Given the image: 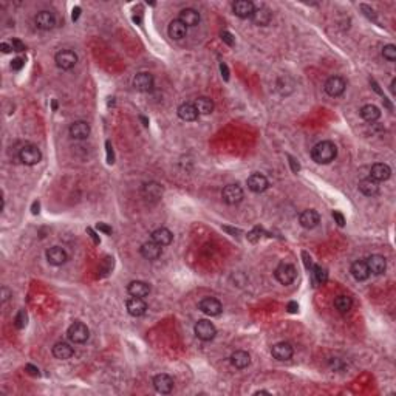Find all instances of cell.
Segmentation results:
<instances>
[{"label":"cell","instance_id":"obj_46","mask_svg":"<svg viewBox=\"0 0 396 396\" xmlns=\"http://www.w3.org/2000/svg\"><path fill=\"white\" fill-rule=\"evenodd\" d=\"M220 71H221V76L225 78V81H228L229 79V70H228V65L226 64H220Z\"/></svg>","mask_w":396,"mask_h":396},{"label":"cell","instance_id":"obj_31","mask_svg":"<svg viewBox=\"0 0 396 396\" xmlns=\"http://www.w3.org/2000/svg\"><path fill=\"white\" fill-rule=\"evenodd\" d=\"M231 364L238 368V370H243L246 368L247 365L251 364V356L250 353H246L244 350H237L231 355Z\"/></svg>","mask_w":396,"mask_h":396},{"label":"cell","instance_id":"obj_53","mask_svg":"<svg viewBox=\"0 0 396 396\" xmlns=\"http://www.w3.org/2000/svg\"><path fill=\"white\" fill-rule=\"evenodd\" d=\"M79 14H81V8H79V7H76V8L73 10V16H71V17H73V20H78Z\"/></svg>","mask_w":396,"mask_h":396},{"label":"cell","instance_id":"obj_6","mask_svg":"<svg viewBox=\"0 0 396 396\" xmlns=\"http://www.w3.org/2000/svg\"><path fill=\"white\" fill-rule=\"evenodd\" d=\"M55 62L61 70H71L78 64V56L74 52H71V49H62V52H59L56 55Z\"/></svg>","mask_w":396,"mask_h":396},{"label":"cell","instance_id":"obj_48","mask_svg":"<svg viewBox=\"0 0 396 396\" xmlns=\"http://www.w3.org/2000/svg\"><path fill=\"white\" fill-rule=\"evenodd\" d=\"M288 160H289V164H291V169H292V172H299V169H301V166H299V163H297L292 157H288Z\"/></svg>","mask_w":396,"mask_h":396},{"label":"cell","instance_id":"obj_16","mask_svg":"<svg viewBox=\"0 0 396 396\" xmlns=\"http://www.w3.org/2000/svg\"><path fill=\"white\" fill-rule=\"evenodd\" d=\"M256 7L253 2H250V0H237V2L232 5V11L237 17L240 19H247V17H251L253 13H254Z\"/></svg>","mask_w":396,"mask_h":396},{"label":"cell","instance_id":"obj_35","mask_svg":"<svg viewBox=\"0 0 396 396\" xmlns=\"http://www.w3.org/2000/svg\"><path fill=\"white\" fill-rule=\"evenodd\" d=\"M361 116L367 122H375L381 118V110L373 104H367L361 109Z\"/></svg>","mask_w":396,"mask_h":396},{"label":"cell","instance_id":"obj_54","mask_svg":"<svg viewBox=\"0 0 396 396\" xmlns=\"http://www.w3.org/2000/svg\"><path fill=\"white\" fill-rule=\"evenodd\" d=\"M304 257H305V265H307V268H311V259L307 256V253H304Z\"/></svg>","mask_w":396,"mask_h":396},{"label":"cell","instance_id":"obj_57","mask_svg":"<svg viewBox=\"0 0 396 396\" xmlns=\"http://www.w3.org/2000/svg\"><path fill=\"white\" fill-rule=\"evenodd\" d=\"M141 121H142V122H144V126H145V127H147V126H148V121H147V119H145V118H144V116H141Z\"/></svg>","mask_w":396,"mask_h":396},{"label":"cell","instance_id":"obj_15","mask_svg":"<svg viewBox=\"0 0 396 396\" xmlns=\"http://www.w3.org/2000/svg\"><path fill=\"white\" fill-rule=\"evenodd\" d=\"M167 33H169V37L173 39V40H181L186 37L187 34V27L178 19H173L170 23H169V27H167Z\"/></svg>","mask_w":396,"mask_h":396},{"label":"cell","instance_id":"obj_41","mask_svg":"<svg viewBox=\"0 0 396 396\" xmlns=\"http://www.w3.org/2000/svg\"><path fill=\"white\" fill-rule=\"evenodd\" d=\"M221 40L225 42L226 45H229V46L234 45V36H232L229 31H223V33H221Z\"/></svg>","mask_w":396,"mask_h":396},{"label":"cell","instance_id":"obj_51","mask_svg":"<svg viewBox=\"0 0 396 396\" xmlns=\"http://www.w3.org/2000/svg\"><path fill=\"white\" fill-rule=\"evenodd\" d=\"M297 310H299V305H297L295 302H289L288 304V311L289 313H297Z\"/></svg>","mask_w":396,"mask_h":396},{"label":"cell","instance_id":"obj_24","mask_svg":"<svg viewBox=\"0 0 396 396\" xmlns=\"http://www.w3.org/2000/svg\"><path fill=\"white\" fill-rule=\"evenodd\" d=\"M142 195L144 198H147L148 202H158L160 198L163 196V187L158 183H145L142 186Z\"/></svg>","mask_w":396,"mask_h":396},{"label":"cell","instance_id":"obj_1","mask_svg":"<svg viewBox=\"0 0 396 396\" xmlns=\"http://www.w3.org/2000/svg\"><path fill=\"white\" fill-rule=\"evenodd\" d=\"M336 155H337V147L331 141L317 142L311 148V158L317 164H328V163H331L336 158Z\"/></svg>","mask_w":396,"mask_h":396},{"label":"cell","instance_id":"obj_37","mask_svg":"<svg viewBox=\"0 0 396 396\" xmlns=\"http://www.w3.org/2000/svg\"><path fill=\"white\" fill-rule=\"evenodd\" d=\"M328 279V272L325 268L322 266H314L313 268V282L316 285H324Z\"/></svg>","mask_w":396,"mask_h":396},{"label":"cell","instance_id":"obj_28","mask_svg":"<svg viewBox=\"0 0 396 396\" xmlns=\"http://www.w3.org/2000/svg\"><path fill=\"white\" fill-rule=\"evenodd\" d=\"M352 276L358 280V282H364L370 277V269L367 266V262L364 260H356L352 265Z\"/></svg>","mask_w":396,"mask_h":396},{"label":"cell","instance_id":"obj_13","mask_svg":"<svg viewBox=\"0 0 396 396\" xmlns=\"http://www.w3.org/2000/svg\"><path fill=\"white\" fill-rule=\"evenodd\" d=\"M133 87L138 91H151L154 88V76L151 73H138L133 78Z\"/></svg>","mask_w":396,"mask_h":396},{"label":"cell","instance_id":"obj_44","mask_svg":"<svg viewBox=\"0 0 396 396\" xmlns=\"http://www.w3.org/2000/svg\"><path fill=\"white\" fill-rule=\"evenodd\" d=\"M25 370H27L31 376H39V375H40V373H39V368L34 367V365H31V364H27V365H25Z\"/></svg>","mask_w":396,"mask_h":396},{"label":"cell","instance_id":"obj_39","mask_svg":"<svg viewBox=\"0 0 396 396\" xmlns=\"http://www.w3.org/2000/svg\"><path fill=\"white\" fill-rule=\"evenodd\" d=\"M27 320H28V317H27V311H25V310H20V311L17 313L16 319H14V325H16L19 330H22V328H25V325H27Z\"/></svg>","mask_w":396,"mask_h":396},{"label":"cell","instance_id":"obj_23","mask_svg":"<svg viewBox=\"0 0 396 396\" xmlns=\"http://www.w3.org/2000/svg\"><path fill=\"white\" fill-rule=\"evenodd\" d=\"M367 266H368V269H370V274H376V276H379V274H382V272H385L387 260H385V257L376 254V256L368 257V260H367Z\"/></svg>","mask_w":396,"mask_h":396},{"label":"cell","instance_id":"obj_29","mask_svg":"<svg viewBox=\"0 0 396 396\" xmlns=\"http://www.w3.org/2000/svg\"><path fill=\"white\" fill-rule=\"evenodd\" d=\"M151 240L155 241V243L160 244V246H167V244L172 243L173 235H172V232H170L167 228H158V229H155V231L151 234Z\"/></svg>","mask_w":396,"mask_h":396},{"label":"cell","instance_id":"obj_26","mask_svg":"<svg viewBox=\"0 0 396 396\" xmlns=\"http://www.w3.org/2000/svg\"><path fill=\"white\" fill-rule=\"evenodd\" d=\"M251 19H253V22H254L256 25H259V27H266V25H268V23L271 22V19H272V14H271V11H269L265 5H260V7H257V8L254 10Z\"/></svg>","mask_w":396,"mask_h":396},{"label":"cell","instance_id":"obj_49","mask_svg":"<svg viewBox=\"0 0 396 396\" xmlns=\"http://www.w3.org/2000/svg\"><path fill=\"white\" fill-rule=\"evenodd\" d=\"M10 295H11V291L4 286V288H2V302H7V301L10 299Z\"/></svg>","mask_w":396,"mask_h":396},{"label":"cell","instance_id":"obj_17","mask_svg":"<svg viewBox=\"0 0 396 396\" xmlns=\"http://www.w3.org/2000/svg\"><path fill=\"white\" fill-rule=\"evenodd\" d=\"M90 124L85 121H76L70 126V136L73 139H85L90 135Z\"/></svg>","mask_w":396,"mask_h":396},{"label":"cell","instance_id":"obj_5","mask_svg":"<svg viewBox=\"0 0 396 396\" xmlns=\"http://www.w3.org/2000/svg\"><path fill=\"white\" fill-rule=\"evenodd\" d=\"M274 276L276 279L282 283V285H291L295 277H297V272H295V268L289 263H280L276 271H274Z\"/></svg>","mask_w":396,"mask_h":396},{"label":"cell","instance_id":"obj_42","mask_svg":"<svg viewBox=\"0 0 396 396\" xmlns=\"http://www.w3.org/2000/svg\"><path fill=\"white\" fill-rule=\"evenodd\" d=\"M23 65H25V61H23L22 58H16V59L11 62V68H13V70H16V71H19V70H20Z\"/></svg>","mask_w":396,"mask_h":396},{"label":"cell","instance_id":"obj_25","mask_svg":"<svg viewBox=\"0 0 396 396\" xmlns=\"http://www.w3.org/2000/svg\"><path fill=\"white\" fill-rule=\"evenodd\" d=\"M200 13L193 8H184L180 11V17L178 20H181L186 27H196L198 23H200Z\"/></svg>","mask_w":396,"mask_h":396},{"label":"cell","instance_id":"obj_50","mask_svg":"<svg viewBox=\"0 0 396 396\" xmlns=\"http://www.w3.org/2000/svg\"><path fill=\"white\" fill-rule=\"evenodd\" d=\"M0 48H2V52H4V53H10L11 49H13L11 43H7V42H2V45H0Z\"/></svg>","mask_w":396,"mask_h":396},{"label":"cell","instance_id":"obj_10","mask_svg":"<svg viewBox=\"0 0 396 396\" xmlns=\"http://www.w3.org/2000/svg\"><path fill=\"white\" fill-rule=\"evenodd\" d=\"M271 355L272 358H276L277 361H289L294 355L292 346L288 342H279L276 345H272L271 349Z\"/></svg>","mask_w":396,"mask_h":396},{"label":"cell","instance_id":"obj_14","mask_svg":"<svg viewBox=\"0 0 396 396\" xmlns=\"http://www.w3.org/2000/svg\"><path fill=\"white\" fill-rule=\"evenodd\" d=\"M141 256L144 257V259H147V260H157V259H160L161 257V254H163V246H160V244H157L155 241H145L142 246H141Z\"/></svg>","mask_w":396,"mask_h":396},{"label":"cell","instance_id":"obj_7","mask_svg":"<svg viewBox=\"0 0 396 396\" xmlns=\"http://www.w3.org/2000/svg\"><path fill=\"white\" fill-rule=\"evenodd\" d=\"M221 198L226 205H237L243 200V189L238 184H228L221 192Z\"/></svg>","mask_w":396,"mask_h":396},{"label":"cell","instance_id":"obj_47","mask_svg":"<svg viewBox=\"0 0 396 396\" xmlns=\"http://www.w3.org/2000/svg\"><path fill=\"white\" fill-rule=\"evenodd\" d=\"M97 231H101L104 234H112V228H109L107 225H104V223H97Z\"/></svg>","mask_w":396,"mask_h":396},{"label":"cell","instance_id":"obj_20","mask_svg":"<svg viewBox=\"0 0 396 396\" xmlns=\"http://www.w3.org/2000/svg\"><path fill=\"white\" fill-rule=\"evenodd\" d=\"M320 221V215L314 211V209H307L301 214L299 217V223L301 226L305 228V229H313L319 225Z\"/></svg>","mask_w":396,"mask_h":396},{"label":"cell","instance_id":"obj_43","mask_svg":"<svg viewBox=\"0 0 396 396\" xmlns=\"http://www.w3.org/2000/svg\"><path fill=\"white\" fill-rule=\"evenodd\" d=\"M333 218L336 220V223H337L339 226H343V225H345V218H343V215H342L339 211H334V212H333Z\"/></svg>","mask_w":396,"mask_h":396},{"label":"cell","instance_id":"obj_9","mask_svg":"<svg viewBox=\"0 0 396 396\" xmlns=\"http://www.w3.org/2000/svg\"><path fill=\"white\" fill-rule=\"evenodd\" d=\"M345 87H346V82L340 78V76H331L327 82H325V91L328 96L331 97H337L340 96L343 91H345Z\"/></svg>","mask_w":396,"mask_h":396},{"label":"cell","instance_id":"obj_2","mask_svg":"<svg viewBox=\"0 0 396 396\" xmlns=\"http://www.w3.org/2000/svg\"><path fill=\"white\" fill-rule=\"evenodd\" d=\"M67 334H68V339L73 343H84L90 337V330H88V327L84 324V322L76 320V322H73V324L68 327Z\"/></svg>","mask_w":396,"mask_h":396},{"label":"cell","instance_id":"obj_27","mask_svg":"<svg viewBox=\"0 0 396 396\" xmlns=\"http://www.w3.org/2000/svg\"><path fill=\"white\" fill-rule=\"evenodd\" d=\"M129 294L132 297H147L151 294V285L142 282V280H135V282H130L129 283V288H127Z\"/></svg>","mask_w":396,"mask_h":396},{"label":"cell","instance_id":"obj_18","mask_svg":"<svg viewBox=\"0 0 396 396\" xmlns=\"http://www.w3.org/2000/svg\"><path fill=\"white\" fill-rule=\"evenodd\" d=\"M269 183L266 180L265 175H262V173H253V175L247 178V187H250V190H253L254 193H262L268 189Z\"/></svg>","mask_w":396,"mask_h":396},{"label":"cell","instance_id":"obj_34","mask_svg":"<svg viewBox=\"0 0 396 396\" xmlns=\"http://www.w3.org/2000/svg\"><path fill=\"white\" fill-rule=\"evenodd\" d=\"M198 115H209L214 112V103H212V99L206 97V96H202V97H198L195 99V103H193Z\"/></svg>","mask_w":396,"mask_h":396},{"label":"cell","instance_id":"obj_8","mask_svg":"<svg viewBox=\"0 0 396 396\" xmlns=\"http://www.w3.org/2000/svg\"><path fill=\"white\" fill-rule=\"evenodd\" d=\"M391 175V169L388 164L385 163H376L371 166V170H370V178L376 181V183H381V181H387Z\"/></svg>","mask_w":396,"mask_h":396},{"label":"cell","instance_id":"obj_4","mask_svg":"<svg viewBox=\"0 0 396 396\" xmlns=\"http://www.w3.org/2000/svg\"><path fill=\"white\" fill-rule=\"evenodd\" d=\"M195 336L198 339H202L205 342H209L215 337L217 334V328L215 325L212 324V322L206 320V319H202V320H198L196 324H195Z\"/></svg>","mask_w":396,"mask_h":396},{"label":"cell","instance_id":"obj_55","mask_svg":"<svg viewBox=\"0 0 396 396\" xmlns=\"http://www.w3.org/2000/svg\"><path fill=\"white\" fill-rule=\"evenodd\" d=\"M39 212V203L36 202L34 205H33V214H37Z\"/></svg>","mask_w":396,"mask_h":396},{"label":"cell","instance_id":"obj_21","mask_svg":"<svg viewBox=\"0 0 396 396\" xmlns=\"http://www.w3.org/2000/svg\"><path fill=\"white\" fill-rule=\"evenodd\" d=\"M126 307H127L129 314L133 317H139L147 311V304L144 302V299H141V297H130Z\"/></svg>","mask_w":396,"mask_h":396},{"label":"cell","instance_id":"obj_3","mask_svg":"<svg viewBox=\"0 0 396 396\" xmlns=\"http://www.w3.org/2000/svg\"><path fill=\"white\" fill-rule=\"evenodd\" d=\"M19 160L25 166H34L42 160V154L39 151V147L34 144H25L20 147L19 151Z\"/></svg>","mask_w":396,"mask_h":396},{"label":"cell","instance_id":"obj_30","mask_svg":"<svg viewBox=\"0 0 396 396\" xmlns=\"http://www.w3.org/2000/svg\"><path fill=\"white\" fill-rule=\"evenodd\" d=\"M74 350L73 346H70V343L67 342H58L55 346H53V356L59 361H67L73 356Z\"/></svg>","mask_w":396,"mask_h":396},{"label":"cell","instance_id":"obj_52","mask_svg":"<svg viewBox=\"0 0 396 396\" xmlns=\"http://www.w3.org/2000/svg\"><path fill=\"white\" fill-rule=\"evenodd\" d=\"M87 232H88V234H90V237H91V238H93V241H94V243H96V244H99V241H101V240H99V238H97V237H96V234H94V231H93V229H91V228H87Z\"/></svg>","mask_w":396,"mask_h":396},{"label":"cell","instance_id":"obj_32","mask_svg":"<svg viewBox=\"0 0 396 396\" xmlns=\"http://www.w3.org/2000/svg\"><path fill=\"white\" fill-rule=\"evenodd\" d=\"M177 112H178V116H180L183 121H187V122L195 121V119L198 118V112H196L195 106L190 104V103H184V104H181V106L178 107Z\"/></svg>","mask_w":396,"mask_h":396},{"label":"cell","instance_id":"obj_22","mask_svg":"<svg viewBox=\"0 0 396 396\" xmlns=\"http://www.w3.org/2000/svg\"><path fill=\"white\" fill-rule=\"evenodd\" d=\"M154 387L158 393H163V394H167L172 391L173 388V379L166 375V373H161V375H157L154 378Z\"/></svg>","mask_w":396,"mask_h":396},{"label":"cell","instance_id":"obj_36","mask_svg":"<svg viewBox=\"0 0 396 396\" xmlns=\"http://www.w3.org/2000/svg\"><path fill=\"white\" fill-rule=\"evenodd\" d=\"M334 308H336L340 314L350 313L352 308H353L352 297H349V295H337L336 299H334Z\"/></svg>","mask_w":396,"mask_h":396},{"label":"cell","instance_id":"obj_38","mask_svg":"<svg viewBox=\"0 0 396 396\" xmlns=\"http://www.w3.org/2000/svg\"><path fill=\"white\" fill-rule=\"evenodd\" d=\"M382 56L388 61V62H394L396 61V46L393 43H388L384 46L382 49Z\"/></svg>","mask_w":396,"mask_h":396},{"label":"cell","instance_id":"obj_33","mask_svg":"<svg viewBox=\"0 0 396 396\" xmlns=\"http://www.w3.org/2000/svg\"><path fill=\"white\" fill-rule=\"evenodd\" d=\"M359 190L367 196H375V195L379 193V186L371 178H364V180L359 181Z\"/></svg>","mask_w":396,"mask_h":396},{"label":"cell","instance_id":"obj_45","mask_svg":"<svg viewBox=\"0 0 396 396\" xmlns=\"http://www.w3.org/2000/svg\"><path fill=\"white\" fill-rule=\"evenodd\" d=\"M106 145H107V163H109V164H113V163H115V157H113L112 145H110V142H109V141L106 142Z\"/></svg>","mask_w":396,"mask_h":396},{"label":"cell","instance_id":"obj_40","mask_svg":"<svg viewBox=\"0 0 396 396\" xmlns=\"http://www.w3.org/2000/svg\"><path fill=\"white\" fill-rule=\"evenodd\" d=\"M11 46H13V52H17V53H22V52L27 49V46H25V43L20 39H13L11 40Z\"/></svg>","mask_w":396,"mask_h":396},{"label":"cell","instance_id":"obj_19","mask_svg":"<svg viewBox=\"0 0 396 396\" xmlns=\"http://www.w3.org/2000/svg\"><path fill=\"white\" fill-rule=\"evenodd\" d=\"M198 307H200V310L208 316H220L223 311V305L217 299H214V297H206V299H203L200 302Z\"/></svg>","mask_w":396,"mask_h":396},{"label":"cell","instance_id":"obj_56","mask_svg":"<svg viewBox=\"0 0 396 396\" xmlns=\"http://www.w3.org/2000/svg\"><path fill=\"white\" fill-rule=\"evenodd\" d=\"M394 84H396V81L393 79V81H391V85H390V90H391V93H394Z\"/></svg>","mask_w":396,"mask_h":396},{"label":"cell","instance_id":"obj_11","mask_svg":"<svg viewBox=\"0 0 396 396\" xmlns=\"http://www.w3.org/2000/svg\"><path fill=\"white\" fill-rule=\"evenodd\" d=\"M34 22L37 25V28L48 31V30H53L56 27V16L49 11H40L34 17Z\"/></svg>","mask_w":396,"mask_h":396},{"label":"cell","instance_id":"obj_12","mask_svg":"<svg viewBox=\"0 0 396 396\" xmlns=\"http://www.w3.org/2000/svg\"><path fill=\"white\" fill-rule=\"evenodd\" d=\"M45 256H46L48 263L53 265V266H61V265H64L68 260L67 253L59 246H53V247H49V250H46Z\"/></svg>","mask_w":396,"mask_h":396}]
</instances>
